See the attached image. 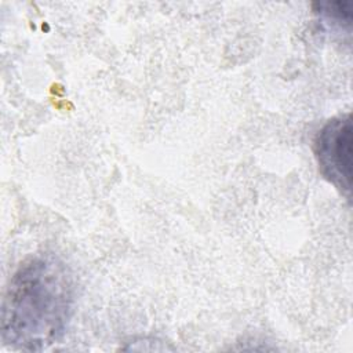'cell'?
<instances>
[{
  "label": "cell",
  "instance_id": "obj_3",
  "mask_svg": "<svg viewBox=\"0 0 353 353\" xmlns=\"http://www.w3.org/2000/svg\"><path fill=\"white\" fill-rule=\"evenodd\" d=\"M314 12L320 19L327 23L331 29L338 30H350L353 12L352 3L349 1H324L316 3Z\"/></svg>",
  "mask_w": 353,
  "mask_h": 353
},
{
  "label": "cell",
  "instance_id": "obj_1",
  "mask_svg": "<svg viewBox=\"0 0 353 353\" xmlns=\"http://www.w3.org/2000/svg\"><path fill=\"white\" fill-rule=\"evenodd\" d=\"M73 280L52 255L25 261L3 299L1 339L18 350L40 352L59 342L73 312Z\"/></svg>",
  "mask_w": 353,
  "mask_h": 353
},
{
  "label": "cell",
  "instance_id": "obj_2",
  "mask_svg": "<svg viewBox=\"0 0 353 353\" xmlns=\"http://www.w3.org/2000/svg\"><path fill=\"white\" fill-rule=\"evenodd\" d=\"M352 117L342 114L327 121L314 141V153L321 175L346 197L352 190Z\"/></svg>",
  "mask_w": 353,
  "mask_h": 353
}]
</instances>
